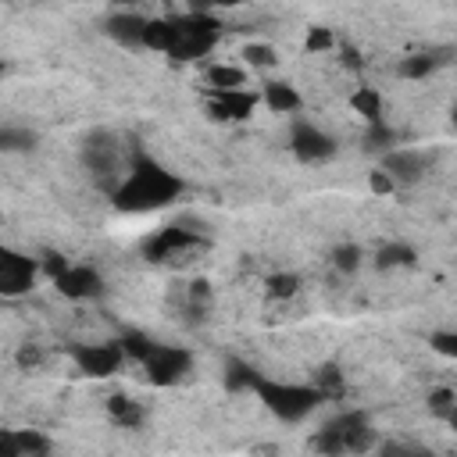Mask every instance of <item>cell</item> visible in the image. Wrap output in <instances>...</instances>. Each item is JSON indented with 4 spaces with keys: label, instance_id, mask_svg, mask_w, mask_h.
Wrapping results in <instances>:
<instances>
[{
    "label": "cell",
    "instance_id": "6da1fadb",
    "mask_svg": "<svg viewBox=\"0 0 457 457\" xmlns=\"http://www.w3.org/2000/svg\"><path fill=\"white\" fill-rule=\"evenodd\" d=\"M175 193H179V182L171 171L157 168L154 161H136L125 182L114 189V204L125 211H150V207L168 204Z\"/></svg>",
    "mask_w": 457,
    "mask_h": 457
},
{
    "label": "cell",
    "instance_id": "7a4b0ae2",
    "mask_svg": "<svg viewBox=\"0 0 457 457\" xmlns=\"http://www.w3.org/2000/svg\"><path fill=\"white\" fill-rule=\"evenodd\" d=\"M371 428L361 414H343L336 421H328L318 436H314V450L325 457H343V453H364L371 446Z\"/></svg>",
    "mask_w": 457,
    "mask_h": 457
},
{
    "label": "cell",
    "instance_id": "3957f363",
    "mask_svg": "<svg viewBox=\"0 0 457 457\" xmlns=\"http://www.w3.org/2000/svg\"><path fill=\"white\" fill-rule=\"evenodd\" d=\"M257 393L264 400L268 411H275L286 421H300L303 414L314 411V403L321 400V393L314 386H282V382H257Z\"/></svg>",
    "mask_w": 457,
    "mask_h": 457
},
{
    "label": "cell",
    "instance_id": "277c9868",
    "mask_svg": "<svg viewBox=\"0 0 457 457\" xmlns=\"http://www.w3.org/2000/svg\"><path fill=\"white\" fill-rule=\"evenodd\" d=\"M32 278H36V264L29 257H21L14 250L0 253V293L18 296V293H25L32 286Z\"/></svg>",
    "mask_w": 457,
    "mask_h": 457
},
{
    "label": "cell",
    "instance_id": "5b68a950",
    "mask_svg": "<svg viewBox=\"0 0 457 457\" xmlns=\"http://www.w3.org/2000/svg\"><path fill=\"white\" fill-rule=\"evenodd\" d=\"M121 343H89V346H75V361L86 375H111L121 364Z\"/></svg>",
    "mask_w": 457,
    "mask_h": 457
},
{
    "label": "cell",
    "instance_id": "8992f818",
    "mask_svg": "<svg viewBox=\"0 0 457 457\" xmlns=\"http://www.w3.org/2000/svg\"><path fill=\"white\" fill-rule=\"evenodd\" d=\"M293 154L300 157V161H321V157H328L332 150H336V143H332V136H325L321 129H314V125H307V121H300L296 129H293Z\"/></svg>",
    "mask_w": 457,
    "mask_h": 457
},
{
    "label": "cell",
    "instance_id": "52a82bcc",
    "mask_svg": "<svg viewBox=\"0 0 457 457\" xmlns=\"http://www.w3.org/2000/svg\"><path fill=\"white\" fill-rule=\"evenodd\" d=\"M54 286H57V293H64L71 300H86V296H96L100 293V278H96L93 268H68L64 264L54 275Z\"/></svg>",
    "mask_w": 457,
    "mask_h": 457
},
{
    "label": "cell",
    "instance_id": "ba28073f",
    "mask_svg": "<svg viewBox=\"0 0 457 457\" xmlns=\"http://www.w3.org/2000/svg\"><path fill=\"white\" fill-rule=\"evenodd\" d=\"M382 171H389L400 182H414L421 179V171H428V157L421 150H389L382 157Z\"/></svg>",
    "mask_w": 457,
    "mask_h": 457
},
{
    "label": "cell",
    "instance_id": "9c48e42d",
    "mask_svg": "<svg viewBox=\"0 0 457 457\" xmlns=\"http://www.w3.org/2000/svg\"><path fill=\"white\" fill-rule=\"evenodd\" d=\"M253 93H214V104H211V111L218 114V118H246L250 111H253Z\"/></svg>",
    "mask_w": 457,
    "mask_h": 457
},
{
    "label": "cell",
    "instance_id": "30bf717a",
    "mask_svg": "<svg viewBox=\"0 0 457 457\" xmlns=\"http://www.w3.org/2000/svg\"><path fill=\"white\" fill-rule=\"evenodd\" d=\"M207 82L214 86V93H239L246 86V71L236 68V64H211Z\"/></svg>",
    "mask_w": 457,
    "mask_h": 457
},
{
    "label": "cell",
    "instance_id": "8fae6325",
    "mask_svg": "<svg viewBox=\"0 0 457 457\" xmlns=\"http://www.w3.org/2000/svg\"><path fill=\"white\" fill-rule=\"evenodd\" d=\"M264 104H268L275 114H286V111H296V107H300V96H296L293 86H286V82H264Z\"/></svg>",
    "mask_w": 457,
    "mask_h": 457
},
{
    "label": "cell",
    "instance_id": "7c38bea8",
    "mask_svg": "<svg viewBox=\"0 0 457 457\" xmlns=\"http://www.w3.org/2000/svg\"><path fill=\"white\" fill-rule=\"evenodd\" d=\"M268 296L271 300H296L300 296V278L293 271H278L268 278Z\"/></svg>",
    "mask_w": 457,
    "mask_h": 457
},
{
    "label": "cell",
    "instance_id": "4fadbf2b",
    "mask_svg": "<svg viewBox=\"0 0 457 457\" xmlns=\"http://www.w3.org/2000/svg\"><path fill=\"white\" fill-rule=\"evenodd\" d=\"M111 418H114L121 428H132V425L143 421V407L132 403L129 396H114V400H111Z\"/></svg>",
    "mask_w": 457,
    "mask_h": 457
},
{
    "label": "cell",
    "instance_id": "5bb4252c",
    "mask_svg": "<svg viewBox=\"0 0 457 457\" xmlns=\"http://www.w3.org/2000/svg\"><path fill=\"white\" fill-rule=\"evenodd\" d=\"M411 246H403V243H389V246H382L378 250V257H375V264L378 268H396V264H411Z\"/></svg>",
    "mask_w": 457,
    "mask_h": 457
},
{
    "label": "cell",
    "instance_id": "9a60e30c",
    "mask_svg": "<svg viewBox=\"0 0 457 457\" xmlns=\"http://www.w3.org/2000/svg\"><path fill=\"white\" fill-rule=\"evenodd\" d=\"M350 104H353V111H357V114H364L368 121H378V96L371 93V86H361V89L353 93V100H350Z\"/></svg>",
    "mask_w": 457,
    "mask_h": 457
},
{
    "label": "cell",
    "instance_id": "2e32d148",
    "mask_svg": "<svg viewBox=\"0 0 457 457\" xmlns=\"http://www.w3.org/2000/svg\"><path fill=\"white\" fill-rule=\"evenodd\" d=\"M246 61L257 64V68H271L275 64V50L264 46V43H253V46H246Z\"/></svg>",
    "mask_w": 457,
    "mask_h": 457
},
{
    "label": "cell",
    "instance_id": "e0dca14e",
    "mask_svg": "<svg viewBox=\"0 0 457 457\" xmlns=\"http://www.w3.org/2000/svg\"><path fill=\"white\" fill-rule=\"evenodd\" d=\"M332 264H336L339 271H353V268L361 264V250H357V246H339L336 257H332Z\"/></svg>",
    "mask_w": 457,
    "mask_h": 457
},
{
    "label": "cell",
    "instance_id": "ac0fdd59",
    "mask_svg": "<svg viewBox=\"0 0 457 457\" xmlns=\"http://www.w3.org/2000/svg\"><path fill=\"white\" fill-rule=\"evenodd\" d=\"M332 46V32L328 29H311L307 32V50H328Z\"/></svg>",
    "mask_w": 457,
    "mask_h": 457
},
{
    "label": "cell",
    "instance_id": "d6986e66",
    "mask_svg": "<svg viewBox=\"0 0 457 457\" xmlns=\"http://www.w3.org/2000/svg\"><path fill=\"white\" fill-rule=\"evenodd\" d=\"M432 346H436L439 353H446V357H457V332H439V336L432 339Z\"/></svg>",
    "mask_w": 457,
    "mask_h": 457
},
{
    "label": "cell",
    "instance_id": "ffe728a7",
    "mask_svg": "<svg viewBox=\"0 0 457 457\" xmlns=\"http://www.w3.org/2000/svg\"><path fill=\"white\" fill-rule=\"evenodd\" d=\"M371 189H378V193H389L393 189V182L386 179V171H371Z\"/></svg>",
    "mask_w": 457,
    "mask_h": 457
},
{
    "label": "cell",
    "instance_id": "44dd1931",
    "mask_svg": "<svg viewBox=\"0 0 457 457\" xmlns=\"http://www.w3.org/2000/svg\"><path fill=\"white\" fill-rule=\"evenodd\" d=\"M443 421H446V425H450V428L457 432V403H453V407H450V411L443 414Z\"/></svg>",
    "mask_w": 457,
    "mask_h": 457
},
{
    "label": "cell",
    "instance_id": "7402d4cb",
    "mask_svg": "<svg viewBox=\"0 0 457 457\" xmlns=\"http://www.w3.org/2000/svg\"><path fill=\"white\" fill-rule=\"evenodd\" d=\"M453 125H457V107H453Z\"/></svg>",
    "mask_w": 457,
    "mask_h": 457
}]
</instances>
